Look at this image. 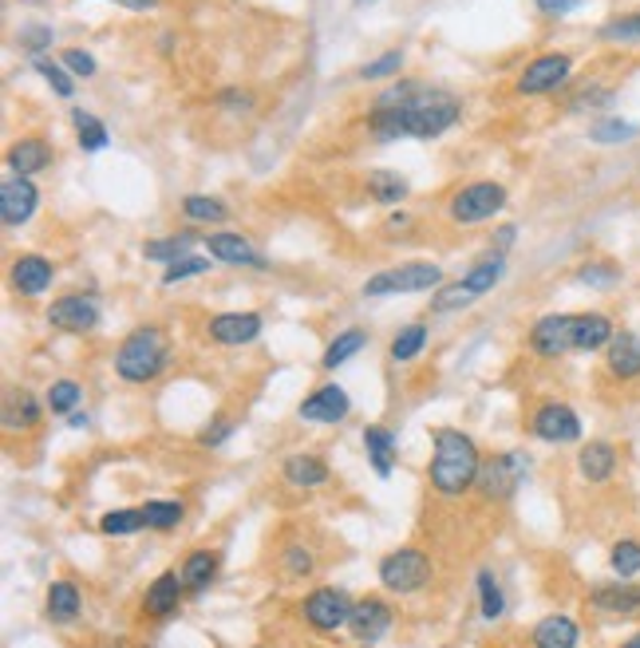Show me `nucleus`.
I'll list each match as a JSON object with an SVG mask.
<instances>
[{"label": "nucleus", "instance_id": "7ed1b4c3", "mask_svg": "<svg viewBox=\"0 0 640 648\" xmlns=\"http://www.w3.org/2000/svg\"><path fill=\"white\" fill-rule=\"evenodd\" d=\"M171 367V336L159 324H139L115 348V376L127 384H154Z\"/></svg>", "mask_w": 640, "mask_h": 648}, {"label": "nucleus", "instance_id": "aec40b11", "mask_svg": "<svg viewBox=\"0 0 640 648\" xmlns=\"http://www.w3.org/2000/svg\"><path fill=\"white\" fill-rule=\"evenodd\" d=\"M589 609L601 616H637L640 613V585L637 582H605L598 589H589Z\"/></svg>", "mask_w": 640, "mask_h": 648}, {"label": "nucleus", "instance_id": "4c0bfd02", "mask_svg": "<svg viewBox=\"0 0 640 648\" xmlns=\"http://www.w3.org/2000/svg\"><path fill=\"white\" fill-rule=\"evenodd\" d=\"M139 529H147V519H142V507L108 510V514L99 519V534H108V538H127V534H139Z\"/></svg>", "mask_w": 640, "mask_h": 648}, {"label": "nucleus", "instance_id": "f3484780", "mask_svg": "<svg viewBox=\"0 0 640 648\" xmlns=\"http://www.w3.org/2000/svg\"><path fill=\"white\" fill-rule=\"evenodd\" d=\"M348 411H352L348 391L340 388L337 379H328V384H321L313 396H304L301 408H297V415H301L304 423H344Z\"/></svg>", "mask_w": 640, "mask_h": 648}, {"label": "nucleus", "instance_id": "bf43d9fd", "mask_svg": "<svg viewBox=\"0 0 640 648\" xmlns=\"http://www.w3.org/2000/svg\"><path fill=\"white\" fill-rule=\"evenodd\" d=\"M115 4H123L127 12H151L159 0H115Z\"/></svg>", "mask_w": 640, "mask_h": 648}, {"label": "nucleus", "instance_id": "cd10ccee", "mask_svg": "<svg viewBox=\"0 0 640 648\" xmlns=\"http://www.w3.org/2000/svg\"><path fill=\"white\" fill-rule=\"evenodd\" d=\"M52 166V147L43 139H21L9 147V171L12 174H24V178H33V174L48 171Z\"/></svg>", "mask_w": 640, "mask_h": 648}, {"label": "nucleus", "instance_id": "3c124183", "mask_svg": "<svg viewBox=\"0 0 640 648\" xmlns=\"http://www.w3.org/2000/svg\"><path fill=\"white\" fill-rule=\"evenodd\" d=\"M403 67V52H384L380 60H372V64L360 67V79H388V76H400Z\"/></svg>", "mask_w": 640, "mask_h": 648}, {"label": "nucleus", "instance_id": "4468645a", "mask_svg": "<svg viewBox=\"0 0 640 648\" xmlns=\"http://www.w3.org/2000/svg\"><path fill=\"white\" fill-rule=\"evenodd\" d=\"M261 328H265V316L253 313V309H246V313H241V309H234V313H214L206 321V336L222 348L253 345L261 336Z\"/></svg>", "mask_w": 640, "mask_h": 648}, {"label": "nucleus", "instance_id": "5fc2aeb1", "mask_svg": "<svg viewBox=\"0 0 640 648\" xmlns=\"http://www.w3.org/2000/svg\"><path fill=\"white\" fill-rule=\"evenodd\" d=\"M16 40H21V48H28V52H40V48L52 43V28H48V24H24L21 33H16Z\"/></svg>", "mask_w": 640, "mask_h": 648}, {"label": "nucleus", "instance_id": "58836bf2", "mask_svg": "<svg viewBox=\"0 0 640 648\" xmlns=\"http://www.w3.org/2000/svg\"><path fill=\"white\" fill-rule=\"evenodd\" d=\"M72 127H76V142L84 147V151H103V147L111 142L108 127L84 108H72Z\"/></svg>", "mask_w": 640, "mask_h": 648}, {"label": "nucleus", "instance_id": "393cba45", "mask_svg": "<svg viewBox=\"0 0 640 648\" xmlns=\"http://www.w3.org/2000/svg\"><path fill=\"white\" fill-rule=\"evenodd\" d=\"M577 471H581V478L593 486L608 483V478L617 475V447L608 444V439H593V444H586L581 451H577Z\"/></svg>", "mask_w": 640, "mask_h": 648}, {"label": "nucleus", "instance_id": "7c9ffc66", "mask_svg": "<svg viewBox=\"0 0 640 648\" xmlns=\"http://www.w3.org/2000/svg\"><path fill=\"white\" fill-rule=\"evenodd\" d=\"M198 234L183 229V234H171V238H154V241H142V258L147 261H159V265H174V261H183L190 249H194Z\"/></svg>", "mask_w": 640, "mask_h": 648}, {"label": "nucleus", "instance_id": "a18cd8bd", "mask_svg": "<svg viewBox=\"0 0 640 648\" xmlns=\"http://www.w3.org/2000/svg\"><path fill=\"white\" fill-rule=\"evenodd\" d=\"M640 130L632 127V123L625 120H598L593 127H589V139L601 142V147H617V142H632Z\"/></svg>", "mask_w": 640, "mask_h": 648}, {"label": "nucleus", "instance_id": "8fccbe9b", "mask_svg": "<svg viewBox=\"0 0 640 648\" xmlns=\"http://www.w3.org/2000/svg\"><path fill=\"white\" fill-rule=\"evenodd\" d=\"M60 64L72 72L76 79H91L99 72V64H96V55L91 52H84V48H67L64 55H60Z\"/></svg>", "mask_w": 640, "mask_h": 648}, {"label": "nucleus", "instance_id": "6ab92c4d", "mask_svg": "<svg viewBox=\"0 0 640 648\" xmlns=\"http://www.w3.org/2000/svg\"><path fill=\"white\" fill-rule=\"evenodd\" d=\"M9 277H12V289L33 301V297H43V292L52 289L55 265L43 258V253H16Z\"/></svg>", "mask_w": 640, "mask_h": 648}, {"label": "nucleus", "instance_id": "a878e982", "mask_svg": "<svg viewBox=\"0 0 640 648\" xmlns=\"http://www.w3.org/2000/svg\"><path fill=\"white\" fill-rule=\"evenodd\" d=\"M43 420V408L40 400H36L28 388H9V396H4V432H33V427H40Z\"/></svg>", "mask_w": 640, "mask_h": 648}, {"label": "nucleus", "instance_id": "e2e57ef3", "mask_svg": "<svg viewBox=\"0 0 640 648\" xmlns=\"http://www.w3.org/2000/svg\"><path fill=\"white\" fill-rule=\"evenodd\" d=\"M360 4H372V0H360Z\"/></svg>", "mask_w": 640, "mask_h": 648}, {"label": "nucleus", "instance_id": "412c9836", "mask_svg": "<svg viewBox=\"0 0 640 648\" xmlns=\"http://www.w3.org/2000/svg\"><path fill=\"white\" fill-rule=\"evenodd\" d=\"M605 372L617 384H632L640 379V336L632 328H617V336L605 348Z\"/></svg>", "mask_w": 640, "mask_h": 648}, {"label": "nucleus", "instance_id": "680f3d73", "mask_svg": "<svg viewBox=\"0 0 640 648\" xmlns=\"http://www.w3.org/2000/svg\"><path fill=\"white\" fill-rule=\"evenodd\" d=\"M620 648H640V633H632V637L625 640V645H620Z\"/></svg>", "mask_w": 640, "mask_h": 648}, {"label": "nucleus", "instance_id": "0e129e2a", "mask_svg": "<svg viewBox=\"0 0 640 648\" xmlns=\"http://www.w3.org/2000/svg\"><path fill=\"white\" fill-rule=\"evenodd\" d=\"M356 648H372V645H356Z\"/></svg>", "mask_w": 640, "mask_h": 648}, {"label": "nucleus", "instance_id": "c9c22d12", "mask_svg": "<svg viewBox=\"0 0 640 648\" xmlns=\"http://www.w3.org/2000/svg\"><path fill=\"white\" fill-rule=\"evenodd\" d=\"M598 40L608 48H640V12H625L613 16L598 28Z\"/></svg>", "mask_w": 640, "mask_h": 648}, {"label": "nucleus", "instance_id": "6e6d98bb", "mask_svg": "<svg viewBox=\"0 0 640 648\" xmlns=\"http://www.w3.org/2000/svg\"><path fill=\"white\" fill-rule=\"evenodd\" d=\"M217 108H226V111H250L253 108V96H250V91H217Z\"/></svg>", "mask_w": 640, "mask_h": 648}, {"label": "nucleus", "instance_id": "603ef678", "mask_svg": "<svg viewBox=\"0 0 640 648\" xmlns=\"http://www.w3.org/2000/svg\"><path fill=\"white\" fill-rule=\"evenodd\" d=\"M313 553L304 550V546H289V550H285V562H281V570H285V577H309V573H313Z\"/></svg>", "mask_w": 640, "mask_h": 648}, {"label": "nucleus", "instance_id": "9b49d317", "mask_svg": "<svg viewBox=\"0 0 640 648\" xmlns=\"http://www.w3.org/2000/svg\"><path fill=\"white\" fill-rule=\"evenodd\" d=\"M99 321H103V304H99L96 292H64V297H55L48 304V324L60 328V333H96Z\"/></svg>", "mask_w": 640, "mask_h": 648}, {"label": "nucleus", "instance_id": "f8f14e48", "mask_svg": "<svg viewBox=\"0 0 640 648\" xmlns=\"http://www.w3.org/2000/svg\"><path fill=\"white\" fill-rule=\"evenodd\" d=\"M530 432H534V439L554 444V447L577 444V439H581V415L562 400H545L530 411Z\"/></svg>", "mask_w": 640, "mask_h": 648}, {"label": "nucleus", "instance_id": "bb28decb", "mask_svg": "<svg viewBox=\"0 0 640 648\" xmlns=\"http://www.w3.org/2000/svg\"><path fill=\"white\" fill-rule=\"evenodd\" d=\"M613 336H617V324L608 313H601V309L577 313V352H605Z\"/></svg>", "mask_w": 640, "mask_h": 648}, {"label": "nucleus", "instance_id": "dca6fc26", "mask_svg": "<svg viewBox=\"0 0 640 648\" xmlns=\"http://www.w3.org/2000/svg\"><path fill=\"white\" fill-rule=\"evenodd\" d=\"M36 205H40V190H36L33 178L9 174L4 186H0V222H4L9 229L24 226V222L36 214Z\"/></svg>", "mask_w": 640, "mask_h": 648}, {"label": "nucleus", "instance_id": "473e14b6", "mask_svg": "<svg viewBox=\"0 0 640 648\" xmlns=\"http://www.w3.org/2000/svg\"><path fill=\"white\" fill-rule=\"evenodd\" d=\"M48 616H52L55 625H67V621H76L79 609H84V597L72 582H52L48 585Z\"/></svg>", "mask_w": 640, "mask_h": 648}, {"label": "nucleus", "instance_id": "de8ad7c7", "mask_svg": "<svg viewBox=\"0 0 640 648\" xmlns=\"http://www.w3.org/2000/svg\"><path fill=\"white\" fill-rule=\"evenodd\" d=\"M210 265H214V261L198 258V253H186L183 261H174V265L163 270V285H178V282H190V277H202V273H210Z\"/></svg>", "mask_w": 640, "mask_h": 648}, {"label": "nucleus", "instance_id": "e433bc0d", "mask_svg": "<svg viewBox=\"0 0 640 648\" xmlns=\"http://www.w3.org/2000/svg\"><path fill=\"white\" fill-rule=\"evenodd\" d=\"M183 214L190 217V222H202V226H222L229 217V205L214 195H186Z\"/></svg>", "mask_w": 640, "mask_h": 648}, {"label": "nucleus", "instance_id": "37998d69", "mask_svg": "<svg viewBox=\"0 0 640 648\" xmlns=\"http://www.w3.org/2000/svg\"><path fill=\"white\" fill-rule=\"evenodd\" d=\"M79 400H84V388H79L76 379H52V388L43 396V403H48L52 415H72Z\"/></svg>", "mask_w": 640, "mask_h": 648}, {"label": "nucleus", "instance_id": "4d7b16f0", "mask_svg": "<svg viewBox=\"0 0 640 648\" xmlns=\"http://www.w3.org/2000/svg\"><path fill=\"white\" fill-rule=\"evenodd\" d=\"M534 4H538V12H542V16H569V12H574L581 0H534Z\"/></svg>", "mask_w": 640, "mask_h": 648}, {"label": "nucleus", "instance_id": "0eeeda50", "mask_svg": "<svg viewBox=\"0 0 640 648\" xmlns=\"http://www.w3.org/2000/svg\"><path fill=\"white\" fill-rule=\"evenodd\" d=\"M530 475V454L526 451H499L482 459V471H478V483L475 490L487 502H502V498H511L522 483Z\"/></svg>", "mask_w": 640, "mask_h": 648}, {"label": "nucleus", "instance_id": "2f4dec72", "mask_svg": "<svg viewBox=\"0 0 640 648\" xmlns=\"http://www.w3.org/2000/svg\"><path fill=\"white\" fill-rule=\"evenodd\" d=\"M183 582H186V594H202L210 582H214L217 573V553L214 550H190L183 558Z\"/></svg>", "mask_w": 640, "mask_h": 648}, {"label": "nucleus", "instance_id": "a211bd4d", "mask_svg": "<svg viewBox=\"0 0 640 648\" xmlns=\"http://www.w3.org/2000/svg\"><path fill=\"white\" fill-rule=\"evenodd\" d=\"M206 253L217 261V265H234V270H265L269 261L261 258L250 241L234 234V229H217V234H206Z\"/></svg>", "mask_w": 640, "mask_h": 648}, {"label": "nucleus", "instance_id": "c03bdc74", "mask_svg": "<svg viewBox=\"0 0 640 648\" xmlns=\"http://www.w3.org/2000/svg\"><path fill=\"white\" fill-rule=\"evenodd\" d=\"M33 67L43 76V84H52V91L60 99H72L76 96V79H72V72H67L64 64H55V60H48V55H36Z\"/></svg>", "mask_w": 640, "mask_h": 648}, {"label": "nucleus", "instance_id": "39448f33", "mask_svg": "<svg viewBox=\"0 0 640 648\" xmlns=\"http://www.w3.org/2000/svg\"><path fill=\"white\" fill-rule=\"evenodd\" d=\"M376 577H380V585L388 589V594L412 597V594H419L424 585H431L435 565L419 546H400V550L384 553Z\"/></svg>", "mask_w": 640, "mask_h": 648}, {"label": "nucleus", "instance_id": "72a5a7b5", "mask_svg": "<svg viewBox=\"0 0 640 648\" xmlns=\"http://www.w3.org/2000/svg\"><path fill=\"white\" fill-rule=\"evenodd\" d=\"M364 345H368V333H364V328H344V333H337L332 340H328L321 364H325L328 372H337L340 364H348L352 357H360V352H364Z\"/></svg>", "mask_w": 640, "mask_h": 648}, {"label": "nucleus", "instance_id": "f03ea898", "mask_svg": "<svg viewBox=\"0 0 640 648\" xmlns=\"http://www.w3.org/2000/svg\"><path fill=\"white\" fill-rule=\"evenodd\" d=\"M478 471H482V454L470 435L459 427H435L431 432V463H427V483L435 495L463 498L475 490Z\"/></svg>", "mask_w": 640, "mask_h": 648}, {"label": "nucleus", "instance_id": "f257e3e1", "mask_svg": "<svg viewBox=\"0 0 640 648\" xmlns=\"http://www.w3.org/2000/svg\"><path fill=\"white\" fill-rule=\"evenodd\" d=\"M463 120V99L443 87L419 84L400 103H372L368 127L380 142L391 139H439Z\"/></svg>", "mask_w": 640, "mask_h": 648}, {"label": "nucleus", "instance_id": "a19ab883", "mask_svg": "<svg viewBox=\"0 0 640 648\" xmlns=\"http://www.w3.org/2000/svg\"><path fill=\"white\" fill-rule=\"evenodd\" d=\"M608 570L617 573V577H625V582H632V577L640 573V538L613 541V550H608Z\"/></svg>", "mask_w": 640, "mask_h": 648}, {"label": "nucleus", "instance_id": "ea45409f", "mask_svg": "<svg viewBox=\"0 0 640 648\" xmlns=\"http://www.w3.org/2000/svg\"><path fill=\"white\" fill-rule=\"evenodd\" d=\"M368 195L380 205H400L407 198V183L396 171H372L368 174Z\"/></svg>", "mask_w": 640, "mask_h": 648}, {"label": "nucleus", "instance_id": "864d4df0", "mask_svg": "<svg viewBox=\"0 0 640 648\" xmlns=\"http://www.w3.org/2000/svg\"><path fill=\"white\" fill-rule=\"evenodd\" d=\"M605 103H613V87H601V84H589L581 87L574 99H569V108L574 111H586V108H605Z\"/></svg>", "mask_w": 640, "mask_h": 648}, {"label": "nucleus", "instance_id": "c85d7f7f", "mask_svg": "<svg viewBox=\"0 0 640 648\" xmlns=\"http://www.w3.org/2000/svg\"><path fill=\"white\" fill-rule=\"evenodd\" d=\"M364 451H368L372 471H376L380 478H388L391 471H396V459H400V451H396V435H391L388 427H380V423L364 427Z\"/></svg>", "mask_w": 640, "mask_h": 648}, {"label": "nucleus", "instance_id": "1a4fd4ad", "mask_svg": "<svg viewBox=\"0 0 640 648\" xmlns=\"http://www.w3.org/2000/svg\"><path fill=\"white\" fill-rule=\"evenodd\" d=\"M352 606H356V601H352L340 585H321V589H313L297 609H301V621L309 628H316V633H337V628L348 625Z\"/></svg>", "mask_w": 640, "mask_h": 648}, {"label": "nucleus", "instance_id": "79ce46f5", "mask_svg": "<svg viewBox=\"0 0 640 648\" xmlns=\"http://www.w3.org/2000/svg\"><path fill=\"white\" fill-rule=\"evenodd\" d=\"M475 585H478V606H482V616H487V621H499V616L506 613V597H502L499 577H494L490 570H478Z\"/></svg>", "mask_w": 640, "mask_h": 648}, {"label": "nucleus", "instance_id": "f704fd0d", "mask_svg": "<svg viewBox=\"0 0 640 648\" xmlns=\"http://www.w3.org/2000/svg\"><path fill=\"white\" fill-rule=\"evenodd\" d=\"M142 519H147V529H178L186 519V502L183 498H151V502H142Z\"/></svg>", "mask_w": 640, "mask_h": 648}, {"label": "nucleus", "instance_id": "5701e85b", "mask_svg": "<svg viewBox=\"0 0 640 648\" xmlns=\"http://www.w3.org/2000/svg\"><path fill=\"white\" fill-rule=\"evenodd\" d=\"M281 478L293 486V490H321V486L332 483V471H328V463L321 454L301 451V454H289L281 463Z\"/></svg>", "mask_w": 640, "mask_h": 648}, {"label": "nucleus", "instance_id": "b1692460", "mask_svg": "<svg viewBox=\"0 0 640 648\" xmlns=\"http://www.w3.org/2000/svg\"><path fill=\"white\" fill-rule=\"evenodd\" d=\"M581 645V628L569 613L542 616L530 633V648H577Z\"/></svg>", "mask_w": 640, "mask_h": 648}, {"label": "nucleus", "instance_id": "09e8293b", "mask_svg": "<svg viewBox=\"0 0 640 648\" xmlns=\"http://www.w3.org/2000/svg\"><path fill=\"white\" fill-rule=\"evenodd\" d=\"M234 427H238V423L229 420V415H214V420H210L206 427L198 432V444L210 447V451H217V447H222V444L229 439V435H234Z\"/></svg>", "mask_w": 640, "mask_h": 648}, {"label": "nucleus", "instance_id": "13d9d810", "mask_svg": "<svg viewBox=\"0 0 640 648\" xmlns=\"http://www.w3.org/2000/svg\"><path fill=\"white\" fill-rule=\"evenodd\" d=\"M514 238H518V226H502V229H499V238L490 241V249H502V253H506V249L514 246Z\"/></svg>", "mask_w": 640, "mask_h": 648}, {"label": "nucleus", "instance_id": "423d86ee", "mask_svg": "<svg viewBox=\"0 0 640 648\" xmlns=\"http://www.w3.org/2000/svg\"><path fill=\"white\" fill-rule=\"evenodd\" d=\"M443 285V270L431 261H403L391 270L372 273L364 282V297H400V292H427Z\"/></svg>", "mask_w": 640, "mask_h": 648}, {"label": "nucleus", "instance_id": "4be33fe9", "mask_svg": "<svg viewBox=\"0 0 640 648\" xmlns=\"http://www.w3.org/2000/svg\"><path fill=\"white\" fill-rule=\"evenodd\" d=\"M183 597H186V582L178 570H163L147 585V594H142V609L147 616H171L183 609Z\"/></svg>", "mask_w": 640, "mask_h": 648}, {"label": "nucleus", "instance_id": "2eb2a0df", "mask_svg": "<svg viewBox=\"0 0 640 648\" xmlns=\"http://www.w3.org/2000/svg\"><path fill=\"white\" fill-rule=\"evenodd\" d=\"M391 606L384 601V597H376V594H368V597H360L356 606H352V616H348V633L360 640V645H376V640H384L388 637V628H391Z\"/></svg>", "mask_w": 640, "mask_h": 648}, {"label": "nucleus", "instance_id": "052dcab7", "mask_svg": "<svg viewBox=\"0 0 640 648\" xmlns=\"http://www.w3.org/2000/svg\"><path fill=\"white\" fill-rule=\"evenodd\" d=\"M67 423H72V427H87V411H72Z\"/></svg>", "mask_w": 640, "mask_h": 648}, {"label": "nucleus", "instance_id": "49530a36", "mask_svg": "<svg viewBox=\"0 0 640 648\" xmlns=\"http://www.w3.org/2000/svg\"><path fill=\"white\" fill-rule=\"evenodd\" d=\"M577 282L589 285V289H608V285L620 282V270L613 261H586V265L577 270Z\"/></svg>", "mask_w": 640, "mask_h": 648}, {"label": "nucleus", "instance_id": "c756f323", "mask_svg": "<svg viewBox=\"0 0 640 648\" xmlns=\"http://www.w3.org/2000/svg\"><path fill=\"white\" fill-rule=\"evenodd\" d=\"M427 336H431V328H427L424 321L403 324L400 333L391 336L388 360H391V364H412V360H419V357H424V348H427Z\"/></svg>", "mask_w": 640, "mask_h": 648}, {"label": "nucleus", "instance_id": "9d476101", "mask_svg": "<svg viewBox=\"0 0 640 648\" xmlns=\"http://www.w3.org/2000/svg\"><path fill=\"white\" fill-rule=\"evenodd\" d=\"M530 352L538 360H562L577 352V313H545L530 328Z\"/></svg>", "mask_w": 640, "mask_h": 648}, {"label": "nucleus", "instance_id": "6e6552de", "mask_svg": "<svg viewBox=\"0 0 640 648\" xmlns=\"http://www.w3.org/2000/svg\"><path fill=\"white\" fill-rule=\"evenodd\" d=\"M506 186L502 183H467L463 190H455V198H451V222H459V226H475V222H490L494 214H502L506 210Z\"/></svg>", "mask_w": 640, "mask_h": 648}, {"label": "nucleus", "instance_id": "20e7f679", "mask_svg": "<svg viewBox=\"0 0 640 648\" xmlns=\"http://www.w3.org/2000/svg\"><path fill=\"white\" fill-rule=\"evenodd\" d=\"M506 277V253L502 249H487L482 258L470 265L459 282L443 285V289L431 297V313H463L475 301H482L487 292H494V285Z\"/></svg>", "mask_w": 640, "mask_h": 648}, {"label": "nucleus", "instance_id": "ddd939ff", "mask_svg": "<svg viewBox=\"0 0 640 648\" xmlns=\"http://www.w3.org/2000/svg\"><path fill=\"white\" fill-rule=\"evenodd\" d=\"M569 76H574V60L565 52H545L522 67L514 87H518V96H550L562 84H569Z\"/></svg>", "mask_w": 640, "mask_h": 648}]
</instances>
